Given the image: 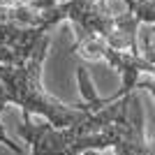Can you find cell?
<instances>
[{
  "label": "cell",
  "instance_id": "obj_1",
  "mask_svg": "<svg viewBox=\"0 0 155 155\" xmlns=\"http://www.w3.org/2000/svg\"><path fill=\"white\" fill-rule=\"evenodd\" d=\"M77 81L88 107L81 120L60 130L49 123L35 125L30 120L16 125L19 137L32 146L30 155H81L86 150L118 148L134 134L137 125L143 123V109L137 93L107 104V100L97 97L84 67H77Z\"/></svg>",
  "mask_w": 155,
  "mask_h": 155
},
{
  "label": "cell",
  "instance_id": "obj_2",
  "mask_svg": "<svg viewBox=\"0 0 155 155\" xmlns=\"http://www.w3.org/2000/svg\"><path fill=\"white\" fill-rule=\"evenodd\" d=\"M51 46V35H44L32 56L23 65H0V114L7 104H19L23 111V120H30V114L49 118V125L53 127H70L77 120L86 116L88 107L84 104H63L56 97L42 88V65ZM0 143L12 148L16 155H21V148L5 134L0 125Z\"/></svg>",
  "mask_w": 155,
  "mask_h": 155
},
{
  "label": "cell",
  "instance_id": "obj_3",
  "mask_svg": "<svg viewBox=\"0 0 155 155\" xmlns=\"http://www.w3.org/2000/svg\"><path fill=\"white\" fill-rule=\"evenodd\" d=\"M81 155H118L116 148H104V150H86Z\"/></svg>",
  "mask_w": 155,
  "mask_h": 155
},
{
  "label": "cell",
  "instance_id": "obj_4",
  "mask_svg": "<svg viewBox=\"0 0 155 155\" xmlns=\"http://www.w3.org/2000/svg\"><path fill=\"white\" fill-rule=\"evenodd\" d=\"M150 32H153V35H155V26H153V30H150Z\"/></svg>",
  "mask_w": 155,
  "mask_h": 155
}]
</instances>
